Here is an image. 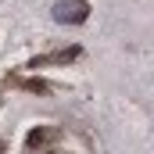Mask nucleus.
Returning <instances> with one entry per match:
<instances>
[{
	"instance_id": "obj_2",
	"label": "nucleus",
	"mask_w": 154,
	"mask_h": 154,
	"mask_svg": "<svg viewBox=\"0 0 154 154\" xmlns=\"http://www.w3.org/2000/svg\"><path fill=\"white\" fill-rule=\"evenodd\" d=\"M36 143H43V129H32L29 133V147H36Z\"/></svg>"
},
{
	"instance_id": "obj_1",
	"label": "nucleus",
	"mask_w": 154,
	"mask_h": 154,
	"mask_svg": "<svg viewBox=\"0 0 154 154\" xmlns=\"http://www.w3.org/2000/svg\"><path fill=\"white\" fill-rule=\"evenodd\" d=\"M86 14H90L86 0H57L54 4V18L61 25H79V22H86Z\"/></svg>"
}]
</instances>
